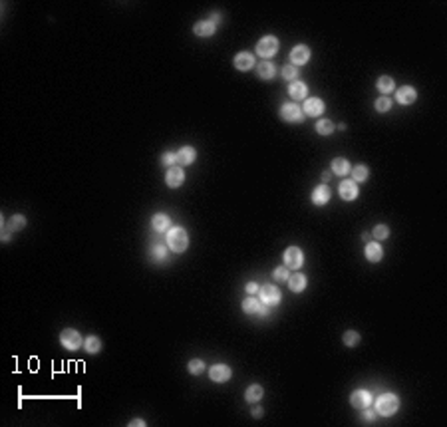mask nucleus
<instances>
[{
	"mask_svg": "<svg viewBox=\"0 0 447 427\" xmlns=\"http://www.w3.org/2000/svg\"><path fill=\"white\" fill-rule=\"evenodd\" d=\"M167 247L173 253H185L189 247V236L183 227H173L167 230Z\"/></svg>",
	"mask_w": 447,
	"mask_h": 427,
	"instance_id": "nucleus-1",
	"label": "nucleus"
},
{
	"mask_svg": "<svg viewBox=\"0 0 447 427\" xmlns=\"http://www.w3.org/2000/svg\"><path fill=\"white\" fill-rule=\"evenodd\" d=\"M397 407H400V399H397L395 394H384V396H380V398L376 399V405H374L376 413H380V415H384V417L393 415V413L397 411Z\"/></svg>",
	"mask_w": 447,
	"mask_h": 427,
	"instance_id": "nucleus-2",
	"label": "nucleus"
},
{
	"mask_svg": "<svg viewBox=\"0 0 447 427\" xmlns=\"http://www.w3.org/2000/svg\"><path fill=\"white\" fill-rule=\"evenodd\" d=\"M278 52V38L276 36H263L257 44V54L265 60L272 58Z\"/></svg>",
	"mask_w": 447,
	"mask_h": 427,
	"instance_id": "nucleus-3",
	"label": "nucleus"
},
{
	"mask_svg": "<svg viewBox=\"0 0 447 427\" xmlns=\"http://www.w3.org/2000/svg\"><path fill=\"white\" fill-rule=\"evenodd\" d=\"M60 344H62L66 350L76 352V350H80V348H82L84 340H82V336H80V332H78V330L68 328V330H64L62 334H60Z\"/></svg>",
	"mask_w": 447,
	"mask_h": 427,
	"instance_id": "nucleus-4",
	"label": "nucleus"
},
{
	"mask_svg": "<svg viewBox=\"0 0 447 427\" xmlns=\"http://www.w3.org/2000/svg\"><path fill=\"white\" fill-rule=\"evenodd\" d=\"M280 290L272 284H263L259 288V300L265 304V306H276L280 302Z\"/></svg>",
	"mask_w": 447,
	"mask_h": 427,
	"instance_id": "nucleus-5",
	"label": "nucleus"
},
{
	"mask_svg": "<svg viewBox=\"0 0 447 427\" xmlns=\"http://www.w3.org/2000/svg\"><path fill=\"white\" fill-rule=\"evenodd\" d=\"M280 117H282V121H288V123H300V121H304V112L296 104H284L280 108Z\"/></svg>",
	"mask_w": 447,
	"mask_h": 427,
	"instance_id": "nucleus-6",
	"label": "nucleus"
},
{
	"mask_svg": "<svg viewBox=\"0 0 447 427\" xmlns=\"http://www.w3.org/2000/svg\"><path fill=\"white\" fill-rule=\"evenodd\" d=\"M302 264H304V255L298 247H288L284 251V266H288L292 270H298Z\"/></svg>",
	"mask_w": 447,
	"mask_h": 427,
	"instance_id": "nucleus-7",
	"label": "nucleus"
},
{
	"mask_svg": "<svg viewBox=\"0 0 447 427\" xmlns=\"http://www.w3.org/2000/svg\"><path fill=\"white\" fill-rule=\"evenodd\" d=\"M310 60V48L304 44H296L290 50V62L292 66H304Z\"/></svg>",
	"mask_w": 447,
	"mask_h": 427,
	"instance_id": "nucleus-8",
	"label": "nucleus"
},
{
	"mask_svg": "<svg viewBox=\"0 0 447 427\" xmlns=\"http://www.w3.org/2000/svg\"><path fill=\"white\" fill-rule=\"evenodd\" d=\"M242 310H244V314H259V316H267L268 314V308L263 306V302L259 298H255V296H246L242 300Z\"/></svg>",
	"mask_w": 447,
	"mask_h": 427,
	"instance_id": "nucleus-9",
	"label": "nucleus"
},
{
	"mask_svg": "<svg viewBox=\"0 0 447 427\" xmlns=\"http://www.w3.org/2000/svg\"><path fill=\"white\" fill-rule=\"evenodd\" d=\"M231 375H233V371H231V368L225 366V364H215V366L209 368V377L213 379V382H217V384L229 382Z\"/></svg>",
	"mask_w": 447,
	"mask_h": 427,
	"instance_id": "nucleus-10",
	"label": "nucleus"
},
{
	"mask_svg": "<svg viewBox=\"0 0 447 427\" xmlns=\"http://www.w3.org/2000/svg\"><path fill=\"white\" fill-rule=\"evenodd\" d=\"M358 183H354V181H342L340 183V187H338V195L344 199V201H354L356 197H358Z\"/></svg>",
	"mask_w": 447,
	"mask_h": 427,
	"instance_id": "nucleus-11",
	"label": "nucleus"
},
{
	"mask_svg": "<svg viewBox=\"0 0 447 427\" xmlns=\"http://www.w3.org/2000/svg\"><path fill=\"white\" fill-rule=\"evenodd\" d=\"M324 102L320 100V98H306L304 100V108H302V112L306 114V115H310V117H320L322 114H324Z\"/></svg>",
	"mask_w": 447,
	"mask_h": 427,
	"instance_id": "nucleus-12",
	"label": "nucleus"
},
{
	"mask_svg": "<svg viewBox=\"0 0 447 427\" xmlns=\"http://www.w3.org/2000/svg\"><path fill=\"white\" fill-rule=\"evenodd\" d=\"M183 181H185V171H183L181 167L173 165V167L167 169V173H165V183H167V187L177 189V187L183 185Z\"/></svg>",
	"mask_w": 447,
	"mask_h": 427,
	"instance_id": "nucleus-13",
	"label": "nucleus"
},
{
	"mask_svg": "<svg viewBox=\"0 0 447 427\" xmlns=\"http://www.w3.org/2000/svg\"><path fill=\"white\" fill-rule=\"evenodd\" d=\"M350 403H352V407H356V409H366V407L372 405V394L366 392V390H356V392L350 396Z\"/></svg>",
	"mask_w": 447,
	"mask_h": 427,
	"instance_id": "nucleus-14",
	"label": "nucleus"
},
{
	"mask_svg": "<svg viewBox=\"0 0 447 427\" xmlns=\"http://www.w3.org/2000/svg\"><path fill=\"white\" fill-rule=\"evenodd\" d=\"M395 100H397V104H402V106H412L417 100V91L412 85H404V87L397 89Z\"/></svg>",
	"mask_w": 447,
	"mask_h": 427,
	"instance_id": "nucleus-15",
	"label": "nucleus"
},
{
	"mask_svg": "<svg viewBox=\"0 0 447 427\" xmlns=\"http://www.w3.org/2000/svg\"><path fill=\"white\" fill-rule=\"evenodd\" d=\"M330 197H332V193H330V187L328 185H318V187H314V191H312V203L316 205V207H324L328 201H330Z\"/></svg>",
	"mask_w": 447,
	"mask_h": 427,
	"instance_id": "nucleus-16",
	"label": "nucleus"
},
{
	"mask_svg": "<svg viewBox=\"0 0 447 427\" xmlns=\"http://www.w3.org/2000/svg\"><path fill=\"white\" fill-rule=\"evenodd\" d=\"M233 64H235V68H237L238 72H246V70L255 68V56H253L251 52H238V54L235 56Z\"/></svg>",
	"mask_w": 447,
	"mask_h": 427,
	"instance_id": "nucleus-17",
	"label": "nucleus"
},
{
	"mask_svg": "<svg viewBox=\"0 0 447 427\" xmlns=\"http://www.w3.org/2000/svg\"><path fill=\"white\" fill-rule=\"evenodd\" d=\"M217 32V26L211 22V20H199L195 26H193V34L199 36V38H209Z\"/></svg>",
	"mask_w": 447,
	"mask_h": 427,
	"instance_id": "nucleus-18",
	"label": "nucleus"
},
{
	"mask_svg": "<svg viewBox=\"0 0 447 427\" xmlns=\"http://www.w3.org/2000/svg\"><path fill=\"white\" fill-rule=\"evenodd\" d=\"M288 93H290V98L292 100H306V93H308V87L304 82H290L288 85Z\"/></svg>",
	"mask_w": 447,
	"mask_h": 427,
	"instance_id": "nucleus-19",
	"label": "nucleus"
},
{
	"mask_svg": "<svg viewBox=\"0 0 447 427\" xmlns=\"http://www.w3.org/2000/svg\"><path fill=\"white\" fill-rule=\"evenodd\" d=\"M195 159H197V151L191 145H185L177 151V163L179 165H191V163H195Z\"/></svg>",
	"mask_w": 447,
	"mask_h": 427,
	"instance_id": "nucleus-20",
	"label": "nucleus"
},
{
	"mask_svg": "<svg viewBox=\"0 0 447 427\" xmlns=\"http://www.w3.org/2000/svg\"><path fill=\"white\" fill-rule=\"evenodd\" d=\"M306 284H308V280H306V276L300 274V272L290 274V278H288V288H290L292 292H304Z\"/></svg>",
	"mask_w": 447,
	"mask_h": 427,
	"instance_id": "nucleus-21",
	"label": "nucleus"
},
{
	"mask_svg": "<svg viewBox=\"0 0 447 427\" xmlns=\"http://www.w3.org/2000/svg\"><path fill=\"white\" fill-rule=\"evenodd\" d=\"M257 74H259V78H261V80H272V78H274V74H276V68H274V64H272V62L263 60V62L257 66Z\"/></svg>",
	"mask_w": 447,
	"mask_h": 427,
	"instance_id": "nucleus-22",
	"label": "nucleus"
},
{
	"mask_svg": "<svg viewBox=\"0 0 447 427\" xmlns=\"http://www.w3.org/2000/svg\"><path fill=\"white\" fill-rule=\"evenodd\" d=\"M364 255H366V258L370 262H380L382 256H384V251H382V247L378 243H368L366 249H364Z\"/></svg>",
	"mask_w": 447,
	"mask_h": 427,
	"instance_id": "nucleus-23",
	"label": "nucleus"
},
{
	"mask_svg": "<svg viewBox=\"0 0 447 427\" xmlns=\"http://www.w3.org/2000/svg\"><path fill=\"white\" fill-rule=\"evenodd\" d=\"M263 396H265V390H263V386H259V384L248 386V388H246V392H244V399H246V401H251V403L261 401V399H263Z\"/></svg>",
	"mask_w": 447,
	"mask_h": 427,
	"instance_id": "nucleus-24",
	"label": "nucleus"
},
{
	"mask_svg": "<svg viewBox=\"0 0 447 427\" xmlns=\"http://www.w3.org/2000/svg\"><path fill=\"white\" fill-rule=\"evenodd\" d=\"M169 225H171V221H169V217H167V215H163V213H157V215H153V219H151V227H153V230H155V232H163V230H167V228H169Z\"/></svg>",
	"mask_w": 447,
	"mask_h": 427,
	"instance_id": "nucleus-25",
	"label": "nucleus"
},
{
	"mask_svg": "<svg viewBox=\"0 0 447 427\" xmlns=\"http://www.w3.org/2000/svg\"><path fill=\"white\" fill-rule=\"evenodd\" d=\"M350 163H348V159H344V157H336V159H332V173H336V175H348L350 173Z\"/></svg>",
	"mask_w": 447,
	"mask_h": 427,
	"instance_id": "nucleus-26",
	"label": "nucleus"
},
{
	"mask_svg": "<svg viewBox=\"0 0 447 427\" xmlns=\"http://www.w3.org/2000/svg\"><path fill=\"white\" fill-rule=\"evenodd\" d=\"M376 87H378V91H380V93H384V96H387V93H391V91H393L395 84H393V80H391L389 76H382V78H378V84H376Z\"/></svg>",
	"mask_w": 447,
	"mask_h": 427,
	"instance_id": "nucleus-27",
	"label": "nucleus"
},
{
	"mask_svg": "<svg viewBox=\"0 0 447 427\" xmlns=\"http://www.w3.org/2000/svg\"><path fill=\"white\" fill-rule=\"evenodd\" d=\"M350 171H352V181H354V183H364V181H368V177H370V169H368L366 165H356V167H352Z\"/></svg>",
	"mask_w": 447,
	"mask_h": 427,
	"instance_id": "nucleus-28",
	"label": "nucleus"
},
{
	"mask_svg": "<svg viewBox=\"0 0 447 427\" xmlns=\"http://www.w3.org/2000/svg\"><path fill=\"white\" fill-rule=\"evenodd\" d=\"M149 256H151V260H155V262H161V260H165V256H167V249H165L163 245L155 243V245L149 247Z\"/></svg>",
	"mask_w": 447,
	"mask_h": 427,
	"instance_id": "nucleus-29",
	"label": "nucleus"
},
{
	"mask_svg": "<svg viewBox=\"0 0 447 427\" xmlns=\"http://www.w3.org/2000/svg\"><path fill=\"white\" fill-rule=\"evenodd\" d=\"M84 348H86V352H89V354H97L99 350H102V340H99L97 336H88V338L84 340Z\"/></svg>",
	"mask_w": 447,
	"mask_h": 427,
	"instance_id": "nucleus-30",
	"label": "nucleus"
},
{
	"mask_svg": "<svg viewBox=\"0 0 447 427\" xmlns=\"http://www.w3.org/2000/svg\"><path fill=\"white\" fill-rule=\"evenodd\" d=\"M314 129H316L318 135H330L334 131V123L330 119H318L316 125H314Z\"/></svg>",
	"mask_w": 447,
	"mask_h": 427,
	"instance_id": "nucleus-31",
	"label": "nucleus"
},
{
	"mask_svg": "<svg viewBox=\"0 0 447 427\" xmlns=\"http://www.w3.org/2000/svg\"><path fill=\"white\" fill-rule=\"evenodd\" d=\"M342 342H344V346H348V348H354V346L360 344V334H358L356 330H348L346 334H344V338H342Z\"/></svg>",
	"mask_w": 447,
	"mask_h": 427,
	"instance_id": "nucleus-32",
	"label": "nucleus"
},
{
	"mask_svg": "<svg viewBox=\"0 0 447 427\" xmlns=\"http://www.w3.org/2000/svg\"><path fill=\"white\" fill-rule=\"evenodd\" d=\"M26 227V217L24 215H14L10 221H8V230H12V232H16V230H22Z\"/></svg>",
	"mask_w": 447,
	"mask_h": 427,
	"instance_id": "nucleus-33",
	"label": "nucleus"
},
{
	"mask_svg": "<svg viewBox=\"0 0 447 427\" xmlns=\"http://www.w3.org/2000/svg\"><path fill=\"white\" fill-rule=\"evenodd\" d=\"M187 370H189V373H193V375H201V373L205 371V362H203V360H191V362L187 364Z\"/></svg>",
	"mask_w": 447,
	"mask_h": 427,
	"instance_id": "nucleus-34",
	"label": "nucleus"
},
{
	"mask_svg": "<svg viewBox=\"0 0 447 427\" xmlns=\"http://www.w3.org/2000/svg\"><path fill=\"white\" fill-rule=\"evenodd\" d=\"M298 68L296 66H292V64H286L284 68H282V78L284 80H290V82H296V78H298Z\"/></svg>",
	"mask_w": 447,
	"mask_h": 427,
	"instance_id": "nucleus-35",
	"label": "nucleus"
},
{
	"mask_svg": "<svg viewBox=\"0 0 447 427\" xmlns=\"http://www.w3.org/2000/svg\"><path fill=\"white\" fill-rule=\"evenodd\" d=\"M389 110H391V100H389L387 96H382V98L376 100V112L386 114V112H389Z\"/></svg>",
	"mask_w": 447,
	"mask_h": 427,
	"instance_id": "nucleus-36",
	"label": "nucleus"
},
{
	"mask_svg": "<svg viewBox=\"0 0 447 427\" xmlns=\"http://www.w3.org/2000/svg\"><path fill=\"white\" fill-rule=\"evenodd\" d=\"M372 234L376 236L378 241H384V239H387V236H389V227L387 225H376L374 230H372Z\"/></svg>",
	"mask_w": 447,
	"mask_h": 427,
	"instance_id": "nucleus-37",
	"label": "nucleus"
},
{
	"mask_svg": "<svg viewBox=\"0 0 447 427\" xmlns=\"http://www.w3.org/2000/svg\"><path fill=\"white\" fill-rule=\"evenodd\" d=\"M288 270H290L288 266H278V268H274L272 278H274V280H278V282H284V280H288V278H290V272H288Z\"/></svg>",
	"mask_w": 447,
	"mask_h": 427,
	"instance_id": "nucleus-38",
	"label": "nucleus"
},
{
	"mask_svg": "<svg viewBox=\"0 0 447 427\" xmlns=\"http://www.w3.org/2000/svg\"><path fill=\"white\" fill-rule=\"evenodd\" d=\"M161 165H163V167H173V165H177V153H173V151L163 153V157H161Z\"/></svg>",
	"mask_w": 447,
	"mask_h": 427,
	"instance_id": "nucleus-39",
	"label": "nucleus"
},
{
	"mask_svg": "<svg viewBox=\"0 0 447 427\" xmlns=\"http://www.w3.org/2000/svg\"><path fill=\"white\" fill-rule=\"evenodd\" d=\"M259 288H261V286H257V282H248L246 286H244L246 294H255V292H259Z\"/></svg>",
	"mask_w": 447,
	"mask_h": 427,
	"instance_id": "nucleus-40",
	"label": "nucleus"
},
{
	"mask_svg": "<svg viewBox=\"0 0 447 427\" xmlns=\"http://www.w3.org/2000/svg\"><path fill=\"white\" fill-rule=\"evenodd\" d=\"M362 411H364V419H366V421H374V417H376V409L366 407V409H362Z\"/></svg>",
	"mask_w": 447,
	"mask_h": 427,
	"instance_id": "nucleus-41",
	"label": "nucleus"
},
{
	"mask_svg": "<svg viewBox=\"0 0 447 427\" xmlns=\"http://www.w3.org/2000/svg\"><path fill=\"white\" fill-rule=\"evenodd\" d=\"M209 20H211V22H213V24H215V26H217V24H219V22H221V14H219V12H213V14H211V18H209Z\"/></svg>",
	"mask_w": 447,
	"mask_h": 427,
	"instance_id": "nucleus-42",
	"label": "nucleus"
},
{
	"mask_svg": "<svg viewBox=\"0 0 447 427\" xmlns=\"http://www.w3.org/2000/svg\"><path fill=\"white\" fill-rule=\"evenodd\" d=\"M253 417H263V407H253Z\"/></svg>",
	"mask_w": 447,
	"mask_h": 427,
	"instance_id": "nucleus-43",
	"label": "nucleus"
},
{
	"mask_svg": "<svg viewBox=\"0 0 447 427\" xmlns=\"http://www.w3.org/2000/svg\"><path fill=\"white\" fill-rule=\"evenodd\" d=\"M129 425H139V427H143L145 421H143V419H133V421H129Z\"/></svg>",
	"mask_w": 447,
	"mask_h": 427,
	"instance_id": "nucleus-44",
	"label": "nucleus"
},
{
	"mask_svg": "<svg viewBox=\"0 0 447 427\" xmlns=\"http://www.w3.org/2000/svg\"><path fill=\"white\" fill-rule=\"evenodd\" d=\"M322 179H324V183H326V181H330V173H328V171H326V173H324V175H322Z\"/></svg>",
	"mask_w": 447,
	"mask_h": 427,
	"instance_id": "nucleus-45",
	"label": "nucleus"
}]
</instances>
